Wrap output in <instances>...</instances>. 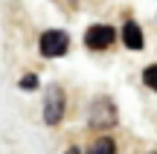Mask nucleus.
I'll use <instances>...</instances> for the list:
<instances>
[{
    "label": "nucleus",
    "instance_id": "nucleus-1",
    "mask_svg": "<svg viewBox=\"0 0 157 154\" xmlns=\"http://www.w3.org/2000/svg\"><path fill=\"white\" fill-rule=\"evenodd\" d=\"M38 47H41V55L61 58L64 52H67V47H70V38H67V32H61V29H47V32L41 35Z\"/></svg>",
    "mask_w": 157,
    "mask_h": 154
},
{
    "label": "nucleus",
    "instance_id": "nucleus-2",
    "mask_svg": "<svg viewBox=\"0 0 157 154\" xmlns=\"http://www.w3.org/2000/svg\"><path fill=\"white\" fill-rule=\"evenodd\" d=\"M61 116H64V90H61V85H50L47 102H44V122L47 125H58Z\"/></svg>",
    "mask_w": 157,
    "mask_h": 154
},
{
    "label": "nucleus",
    "instance_id": "nucleus-3",
    "mask_svg": "<svg viewBox=\"0 0 157 154\" xmlns=\"http://www.w3.org/2000/svg\"><path fill=\"white\" fill-rule=\"evenodd\" d=\"M113 41H117V29L105 26V23H96L84 32V47L87 50H108V47H113Z\"/></svg>",
    "mask_w": 157,
    "mask_h": 154
},
{
    "label": "nucleus",
    "instance_id": "nucleus-4",
    "mask_svg": "<svg viewBox=\"0 0 157 154\" xmlns=\"http://www.w3.org/2000/svg\"><path fill=\"white\" fill-rule=\"evenodd\" d=\"M117 108H113L111 99H96L93 108H90V125L93 128H113L117 125Z\"/></svg>",
    "mask_w": 157,
    "mask_h": 154
},
{
    "label": "nucleus",
    "instance_id": "nucleus-5",
    "mask_svg": "<svg viewBox=\"0 0 157 154\" xmlns=\"http://www.w3.org/2000/svg\"><path fill=\"white\" fill-rule=\"evenodd\" d=\"M122 44L128 47V50H143V44H146V38H143V29L137 26L134 21H128L122 26Z\"/></svg>",
    "mask_w": 157,
    "mask_h": 154
},
{
    "label": "nucleus",
    "instance_id": "nucleus-6",
    "mask_svg": "<svg viewBox=\"0 0 157 154\" xmlns=\"http://www.w3.org/2000/svg\"><path fill=\"white\" fill-rule=\"evenodd\" d=\"M113 151H117V143L111 137H99L96 143L87 145V154H113Z\"/></svg>",
    "mask_w": 157,
    "mask_h": 154
},
{
    "label": "nucleus",
    "instance_id": "nucleus-7",
    "mask_svg": "<svg viewBox=\"0 0 157 154\" xmlns=\"http://www.w3.org/2000/svg\"><path fill=\"white\" fill-rule=\"evenodd\" d=\"M143 81H146L151 90H157V64H151V67L143 70Z\"/></svg>",
    "mask_w": 157,
    "mask_h": 154
},
{
    "label": "nucleus",
    "instance_id": "nucleus-8",
    "mask_svg": "<svg viewBox=\"0 0 157 154\" xmlns=\"http://www.w3.org/2000/svg\"><path fill=\"white\" fill-rule=\"evenodd\" d=\"M21 87H23V90H38V76L26 73V76L21 79Z\"/></svg>",
    "mask_w": 157,
    "mask_h": 154
},
{
    "label": "nucleus",
    "instance_id": "nucleus-9",
    "mask_svg": "<svg viewBox=\"0 0 157 154\" xmlns=\"http://www.w3.org/2000/svg\"><path fill=\"white\" fill-rule=\"evenodd\" d=\"M64 154H78V148H76V145H73V148H67V151H64Z\"/></svg>",
    "mask_w": 157,
    "mask_h": 154
},
{
    "label": "nucleus",
    "instance_id": "nucleus-10",
    "mask_svg": "<svg viewBox=\"0 0 157 154\" xmlns=\"http://www.w3.org/2000/svg\"><path fill=\"white\" fill-rule=\"evenodd\" d=\"M151 154H157V151H151Z\"/></svg>",
    "mask_w": 157,
    "mask_h": 154
}]
</instances>
